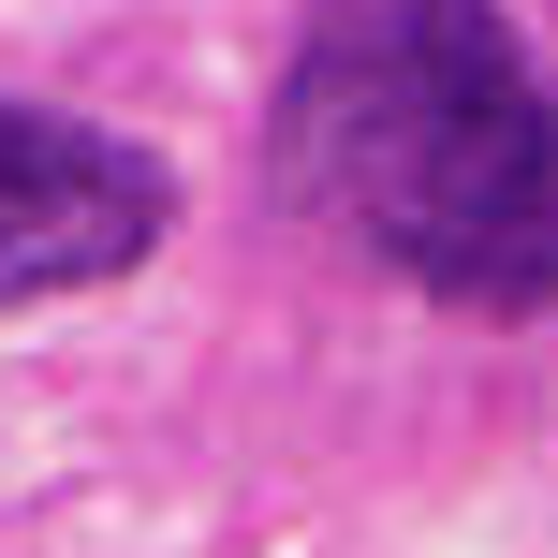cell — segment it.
Instances as JSON below:
<instances>
[{
    "instance_id": "obj_1",
    "label": "cell",
    "mask_w": 558,
    "mask_h": 558,
    "mask_svg": "<svg viewBox=\"0 0 558 558\" xmlns=\"http://www.w3.org/2000/svg\"><path fill=\"white\" fill-rule=\"evenodd\" d=\"M279 192L441 308H558V88L500 0H338L279 74Z\"/></svg>"
},
{
    "instance_id": "obj_2",
    "label": "cell",
    "mask_w": 558,
    "mask_h": 558,
    "mask_svg": "<svg viewBox=\"0 0 558 558\" xmlns=\"http://www.w3.org/2000/svg\"><path fill=\"white\" fill-rule=\"evenodd\" d=\"M162 235H177V177L133 133L59 118V104H0V308L133 279Z\"/></svg>"
}]
</instances>
